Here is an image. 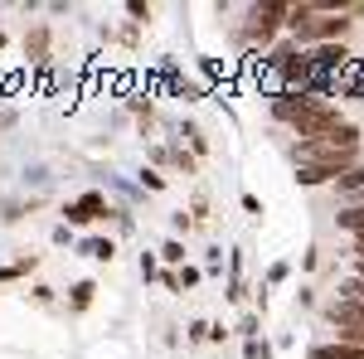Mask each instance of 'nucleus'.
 Segmentation results:
<instances>
[{
	"label": "nucleus",
	"instance_id": "1",
	"mask_svg": "<svg viewBox=\"0 0 364 359\" xmlns=\"http://www.w3.org/2000/svg\"><path fill=\"white\" fill-rule=\"evenodd\" d=\"M345 151H360V127H355V122H340L336 132L296 141V146H291V161H296V166H311V161H331V156H345Z\"/></svg>",
	"mask_w": 364,
	"mask_h": 359
},
{
	"label": "nucleus",
	"instance_id": "2",
	"mask_svg": "<svg viewBox=\"0 0 364 359\" xmlns=\"http://www.w3.org/2000/svg\"><path fill=\"white\" fill-rule=\"evenodd\" d=\"M287 20H291V5H287V0H257L248 10V20H243V34H238V39H243L248 49H267L282 29H287Z\"/></svg>",
	"mask_w": 364,
	"mask_h": 359
},
{
	"label": "nucleus",
	"instance_id": "3",
	"mask_svg": "<svg viewBox=\"0 0 364 359\" xmlns=\"http://www.w3.org/2000/svg\"><path fill=\"white\" fill-rule=\"evenodd\" d=\"M360 151H345V156H331V161H311V166H296V180L301 185H340V175L360 166Z\"/></svg>",
	"mask_w": 364,
	"mask_h": 359
},
{
	"label": "nucleus",
	"instance_id": "4",
	"mask_svg": "<svg viewBox=\"0 0 364 359\" xmlns=\"http://www.w3.org/2000/svg\"><path fill=\"white\" fill-rule=\"evenodd\" d=\"M107 214H112V204H107V194H97V190H87L73 204H63V223H73V228L97 223V219H107Z\"/></svg>",
	"mask_w": 364,
	"mask_h": 359
},
{
	"label": "nucleus",
	"instance_id": "5",
	"mask_svg": "<svg viewBox=\"0 0 364 359\" xmlns=\"http://www.w3.org/2000/svg\"><path fill=\"white\" fill-rule=\"evenodd\" d=\"M311 63L326 68V73H340V68L350 63V49H345V44H316V49H311Z\"/></svg>",
	"mask_w": 364,
	"mask_h": 359
},
{
	"label": "nucleus",
	"instance_id": "6",
	"mask_svg": "<svg viewBox=\"0 0 364 359\" xmlns=\"http://www.w3.org/2000/svg\"><path fill=\"white\" fill-rule=\"evenodd\" d=\"M311 359H364V350L345 340H326V345H311Z\"/></svg>",
	"mask_w": 364,
	"mask_h": 359
},
{
	"label": "nucleus",
	"instance_id": "7",
	"mask_svg": "<svg viewBox=\"0 0 364 359\" xmlns=\"http://www.w3.org/2000/svg\"><path fill=\"white\" fill-rule=\"evenodd\" d=\"M336 223L345 228V233H355V238H364V199H350L345 209L336 214Z\"/></svg>",
	"mask_w": 364,
	"mask_h": 359
},
{
	"label": "nucleus",
	"instance_id": "8",
	"mask_svg": "<svg viewBox=\"0 0 364 359\" xmlns=\"http://www.w3.org/2000/svg\"><path fill=\"white\" fill-rule=\"evenodd\" d=\"M49 39H54V34H49L44 25H29V34H25V54L34 58V63H44V58H49Z\"/></svg>",
	"mask_w": 364,
	"mask_h": 359
},
{
	"label": "nucleus",
	"instance_id": "9",
	"mask_svg": "<svg viewBox=\"0 0 364 359\" xmlns=\"http://www.w3.org/2000/svg\"><path fill=\"white\" fill-rule=\"evenodd\" d=\"M92 296H97V286H92V282H73V291H68V311H73V316H83L87 306H92Z\"/></svg>",
	"mask_w": 364,
	"mask_h": 359
},
{
	"label": "nucleus",
	"instance_id": "10",
	"mask_svg": "<svg viewBox=\"0 0 364 359\" xmlns=\"http://www.w3.org/2000/svg\"><path fill=\"white\" fill-rule=\"evenodd\" d=\"M34 267H39V257H34V252H29V257H15V262H5V267H0V282H20V277H29Z\"/></svg>",
	"mask_w": 364,
	"mask_h": 359
},
{
	"label": "nucleus",
	"instance_id": "11",
	"mask_svg": "<svg viewBox=\"0 0 364 359\" xmlns=\"http://www.w3.org/2000/svg\"><path fill=\"white\" fill-rule=\"evenodd\" d=\"M340 194H350V199H364V161L355 170H350V175H340V185H336Z\"/></svg>",
	"mask_w": 364,
	"mask_h": 359
},
{
	"label": "nucleus",
	"instance_id": "12",
	"mask_svg": "<svg viewBox=\"0 0 364 359\" xmlns=\"http://www.w3.org/2000/svg\"><path fill=\"white\" fill-rule=\"evenodd\" d=\"M87 252H92V257H102V262H112V257H117V243H112V238H92V243H87Z\"/></svg>",
	"mask_w": 364,
	"mask_h": 359
},
{
	"label": "nucleus",
	"instance_id": "13",
	"mask_svg": "<svg viewBox=\"0 0 364 359\" xmlns=\"http://www.w3.org/2000/svg\"><path fill=\"white\" fill-rule=\"evenodd\" d=\"M161 257H166L170 267H180V262H185V243H180V238H170L166 248H161Z\"/></svg>",
	"mask_w": 364,
	"mask_h": 359
},
{
	"label": "nucleus",
	"instance_id": "14",
	"mask_svg": "<svg viewBox=\"0 0 364 359\" xmlns=\"http://www.w3.org/2000/svg\"><path fill=\"white\" fill-rule=\"evenodd\" d=\"M141 277H146V282H156V252H141Z\"/></svg>",
	"mask_w": 364,
	"mask_h": 359
},
{
	"label": "nucleus",
	"instance_id": "15",
	"mask_svg": "<svg viewBox=\"0 0 364 359\" xmlns=\"http://www.w3.org/2000/svg\"><path fill=\"white\" fill-rule=\"evenodd\" d=\"M127 15H132V20H151V5H141V0H132V5H127Z\"/></svg>",
	"mask_w": 364,
	"mask_h": 359
},
{
	"label": "nucleus",
	"instance_id": "16",
	"mask_svg": "<svg viewBox=\"0 0 364 359\" xmlns=\"http://www.w3.org/2000/svg\"><path fill=\"white\" fill-rule=\"evenodd\" d=\"M336 335L345 340V345H360V350H364V326H360V331H336Z\"/></svg>",
	"mask_w": 364,
	"mask_h": 359
},
{
	"label": "nucleus",
	"instance_id": "17",
	"mask_svg": "<svg viewBox=\"0 0 364 359\" xmlns=\"http://www.w3.org/2000/svg\"><path fill=\"white\" fill-rule=\"evenodd\" d=\"M0 214H5V219H20V214H25V204H20V199H5V209H0Z\"/></svg>",
	"mask_w": 364,
	"mask_h": 359
},
{
	"label": "nucleus",
	"instance_id": "18",
	"mask_svg": "<svg viewBox=\"0 0 364 359\" xmlns=\"http://www.w3.org/2000/svg\"><path fill=\"white\" fill-rule=\"evenodd\" d=\"M287 272H291V262H272V272H267V282H287Z\"/></svg>",
	"mask_w": 364,
	"mask_h": 359
},
{
	"label": "nucleus",
	"instance_id": "19",
	"mask_svg": "<svg viewBox=\"0 0 364 359\" xmlns=\"http://www.w3.org/2000/svg\"><path fill=\"white\" fill-rule=\"evenodd\" d=\"M195 282H199L195 267H180V291H185V286H195Z\"/></svg>",
	"mask_w": 364,
	"mask_h": 359
},
{
	"label": "nucleus",
	"instance_id": "20",
	"mask_svg": "<svg viewBox=\"0 0 364 359\" xmlns=\"http://www.w3.org/2000/svg\"><path fill=\"white\" fill-rule=\"evenodd\" d=\"M248 359H272V355H267V345H262V340H252V345H248Z\"/></svg>",
	"mask_w": 364,
	"mask_h": 359
},
{
	"label": "nucleus",
	"instance_id": "21",
	"mask_svg": "<svg viewBox=\"0 0 364 359\" xmlns=\"http://www.w3.org/2000/svg\"><path fill=\"white\" fill-rule=\"evenodd\" d=\"M5 39H10V34H5V29H0V49H5Z\"/></svg>",
	"mask_w": 364,
	"mask_h": 359
}]
</instances>
